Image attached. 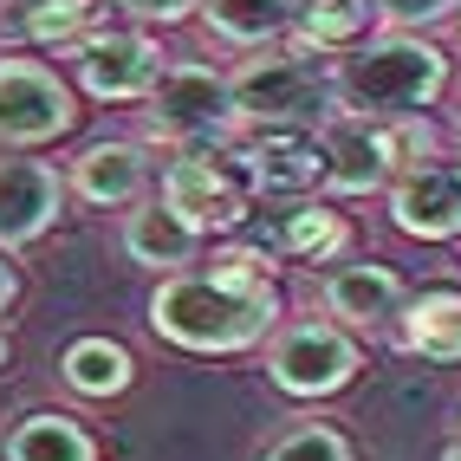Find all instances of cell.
I'll use <instances>...</instances> for the list:
<instances>
[{"mask_svg":"<svg viewBox=\"0 0 461 461\" xmlns=\"http://www.w3.org/2000/svg\"><path fill=\"white\" fill-rule=\"evenodd\" d=\"M280 319V293H273V267L254 248L214 254L208 273H163V286L149 293V325L182 351H248Z\"/></svg>","mask_w":461,"mask_h":461,"instance_id":"6da1fadb","label":"cell"},{"mask_svg":"<svg viewBox=\"0 0 461 461\" xmlns=\"http://www.w3.org/2000/svg\"><path fill=\"white\" fill-rule=\"evenodd\" d=\"M331 91L338 111L377 117V124H410L448 91V52L422 33H371L351 52H338L331 66Z\"/></svg>","mask_w":461,"mask_h":461,"instance_id":"7a4b0ae2","label":"cell"},{"mask_svg":"<svg viewBox=\"0 0 461 461\" xmlns=\"http://www.w3.org/2000/svg\"><path fill=\"white\" fill-rule=\"evenodd\" d=\"M228 91H234L240 124H305V131H319L325 117H338V91H331L325 52H305L293 40L248 52L228 72Z\"/></svg>","mask_w":461,"mask_h":461,"instance_id":"3957f363","label":"cell"},{"mask_svg":"<svg viewBox=\"0 0 461 461\" xmlns=\"http://www.w3.org/2000/svg\"><path fill=\"white\" fill-rule=\"evenodd\" d=\"M163 202H169V208H176L195 234L240 228V221H248L254 176H248V163H240L234 137H228V143H195V149H176L169 169H163Z\"/></svg>","mask_w":461,"mask_h":461,"instance_id":"277c9868","label":"cell"},{"mask_svg":"<svg viewBox=\"0 0 461 461\" xmlns=\"http://www.w3.org/2000/svg\"><path fill=\"white\" fill-rule=\"evenodd\" d=\"M143 117H149V131H157L163 143H176V149L228 143L240 131L228 72L195 66V59H176V66L157 72V85H149V98H143Z\"/></svg>","mask_w":461,"mask_h":461,"instance_id":"5b68a950","label":"cell"},{"mask_svg":"<svg viewBox=\"0 0 461 461\" xmlns=\"http://www.w3.org/2000/svg\"><path fill=\"white\" fill-rule=\"evenodd\" d=\"M78 124V98L40 59H0V149H33Z\"/></svg>","mask_w":461,"mask_h":461,"instance_id":"8992f818","label":"cell"},{"mask_svg":"<svg viewBox=\"0 0 461 461\" xmlns=\"http://www.w3.org/2000/svg\"><path fill=\"white\" fill-rule=\"evenodd\" d=\"M72 66L78 85L104 104H143L157 72L169 66L163 46L143 33V26H91L85 40H72Z\"/></svg>","mask_w":461,"mask_h":461,"instance_id":"52a82bcc","label":"cell"},{"mask_svg":"<svg viewBox=\"0 0 461 461\" xmlns=\"http://www.w3.org/2000/svg\"><path fill=\"white\" fill-rule=\"evenodd\" d=\"M267 377L280 384L286 396H331L357 377V345L345 338V325L331 319H299L273 338Z\"/></svg>","mask_w":461,"mask_h":461,"instance_id":"ba28073f","label":"cell"},{"mask_svg":"<svg viewBox=\"0 0 461 461\" xmlns=\"http://www.w3.org/2000/svg\"><path fill=\"white\" fill-rule=\"evenodd\" d=\"M319 149H325V189H338V195H377V189H390L396 163H403L396 131L377 124V117H357V111L325 117Z\"/></svg>","mask_w":461,"mask_h":461,"instance_id":"9c48e42d","label":"cell"},{"mask_svg":"<svg viewBox=\"0 0 461 461\" xmlns=\"http://www.w3.org/2000/svg\"><path fill=\"white\" fill-rule=\"evenodd\" d=\"M234 149L248 163L254 189H267V195H305V189L325 182L319 131H305V124H240Z\"/></svg>","mask_w":461,"mask_h":461,"instance_id":"30bf717a","label":"cell"},{"mask_svg":"<svg viewBox=\"0 0 461 461\" xmlns=\"http://www.w3.org/2000/svg\"><path fill=\"white\" fill-rule=\"evenodd\" d=\"M390 221L410 240H455L461 234V163H410L390 182Z\"/></svg>","mask_w":461,"mask_h":461,"instance_id":"8fae6325","label":"cell"},{"mask_svg":"<svg viewBox=\"0 0 461 461\" xmlns=\"http://www.w3.org/2000/svg\"><path fill=\"white\" fill-rule=\"evenodd\" d=\"M59 208H66V182L52 163H33L20 149H0V248H26L40 240Z\"/></svg>","mask_w":461,"mask_h":461,"instance_id":"7c38bea8","label":"cell"},{"mask_svg":"<svg viewBox=\"0 0 461 461\" xmlns=\"http://www.w3.org/2000/svg\"><path fill=\"white\" fill-rule=\"evenodd\" d=\"M325 312L345 319V325H357V331L390 325L396 312H403V280H396L390 267H377V260L331 267L325 273Z\"/></svg>","mask_w":461,"mask_h":461,"instance_id":"4fadbf2b","label":"cell"},{"mask_svg":"<svg viewBox=\"0 0 461 461\" xmlns=\"http://www.w3.org/2000/svg\"><path fill=\"white\" fill-rule=\"evenodd\" d=\"M137 214L124 221V254L137 267H157V273H182V267H195L202 254V234L182 221V214L157 195V202H131Z\"/></svg>","mask_w":461,"mask_h":461,"instance_id":"5bb4252c","label":"cell"},{"mask_svg":"<svg viewBox=\"0 0 461 461\" xmlns=\"http://www.w3.org/2000/svg\"><path fill=\"white\" fill-rule=\"evenodd\" d=\"M195 14L228 52H260L293 33V0H195Z\"/></svg>","mask_w":461,"mask_h":461,"instance_id":"9a60e30c","label":"cell"},{"mask_svg":"<svg viewBox=\"0 0 461 461\" xmlns=\"http://www.w3.org/2000/svg\"><path fill=\"white\" fill-rule=\"evenodd\" d=\"M143 182H149V163L137 143H91L72 163V189L91 208H131V202H143Z\"/></svg>","mask_w":461,"mask_h":461,"instance_id":"2e32d148","label":"cell"},{"mask_svg":"<svg viewBox=\"0 0 461 461\" xmlns=\"http://www.w3.org/2000/svg\"><path fill=\"white\" fill-rule=\"evenodd\" d=\"M377 33V0H293V46L305 52H351Z\"/></svg>","mask_w":461,"mask_h":461,"instance_id":"e0dca14e","label":"cell"},{"mask_svg":"<svg viewBox=\"0 0 461 461\" xmlns=\"http://www.w3.org/2000/svg\"><path fill=\"white\" fill-rule=\"evenodd\" d=\"M91 0H0V46H72L91 33Z\"/></svg>","mask_w":461,"mask_h":461,"instance_id":"ac0fdd59","label":"cell"},{"mask_svg":"<svg viewBox=\"0 0 461 461\" xmlns=\"http://www.w3.org/2000/svg\"><path fill=\"white\" fill-rule=\"evenodd\" d=\"M403 345L429 364H461V293H416L403 299Z\"/></svg>","mask_w":461,"mask_h":461,"instance_id":"d6986e66","label":"cell"},{"mask_svg":"<svg viewBox=\"0 0 461 461\" xmlns=\"http://www.w3.org/2000/svg\"><path fill=\"white\" fill-rule=\"evenodd\" d=\"M7 461H98V442H91L72 416L40 410L7 436Z\"/></svg>","mask_w":461,"mask_h":461,"instance_id":"ffe728a7","label":"cell"},{"mask_svg":"<svg viewBox=\"0 0 461 461\" xmlns=\"http://www.w3.org/2000/svg\"><path fill=\"white\" fill-rule=\"evenodd\" d=\"M59 371H66V384L78 396H117V390H131V351L111 345V338H78Z\"/></svg>","mask_w":461,"mask_h":461,"instance_id":"44dd1931","label":"cell"},{"mask_svg":"<svg viewBox=\"0 0 461 461\" xmlns=\"http://www.w3.org/2000/svg\"><path fill=\"white\" fill-rule=\"evenodd\" d=\"M273 248L293 254V260H331L345 248V221H338L331 208H319V202H299V208H286L280 221H273Z\"/></svg>","mask_w":461,"mask_h":461,"instance_id":"7402d4cb","label":"cell"},{"mask_svg":"<svg viewBox=\"0 0 461 461\" xmlns=\"http://www.w3.org/2000/svg\"><path fill=\"white\" fill-rule=\"evenodd\" d=\"M260 461H351V448H345V436H338V429L305 422V429H293L286 442H273Z\"/></svg>","mask_w":461,"mask_h":461,"instance_id":"603a6c76","label":"cell"},{"mask_svg":"<svg viewBox=\"0 0 461 461\" xmlns=\"http://www.w3.org/2000/svg\"><path fill=\"white\" fill-rule=\"evenodd\" d=\"M448 14H461V0H377V20H390L396 33H422Z\"/></svg>","mask_w":461,"mask_h":461,"instance_id":"cb8c5ba5","label":"cell"},{"mask_svg":"<svg viewBox=\"0 0 461 461\" xmlns=\"http://www.w3.org/2000/svg\"><path fill=\"white\" fill-rule=\"evenodd\" d=\"M124 20H137V26H176V20H189L195 14V0H111Z\"/></svg>","mask_w":461,"mask_h":461,"instance_id":"d4e9b609","label":"cell"},{"mask_svg":"<svg viewBox=\"0 0 461 461\" xmlns=\"http://www.w3.org/2000/svg\"><path fill=\"white\" fill-rule=\"evenodd\" d=\"M7 305H14V267L0 260V312H7Z\"/></svg>","mask_w":461,"mask_h":461,"instance_id":"484cf974","label":"cell"},{"mask_svg":"<svg viewBox=\"0 0 461 461\" xmlns=\"http://www.w3.org/2000/svg\"><path fill=\"white\" fill-rule=\"evenodd\" d=\"M442 461H461V442H455V448H448V455H442Z\"/></svg>","mask_w":461,"mask_h":461,"instance_id":"4316f807","label":"cell"},{"mask_svg":"<svg viewBox=\"0 0 461 461\" xmlns=\"http://www.w3.org/2000/svg\"><path fill=\"white\" fill-rule=\"evenodd\" d=\"M0 364H7V338H0Z\"/></svg>","mask_w":461,"mask_h":461,"instance_id":"83f0119b","label":"cell"}]
</instances>
